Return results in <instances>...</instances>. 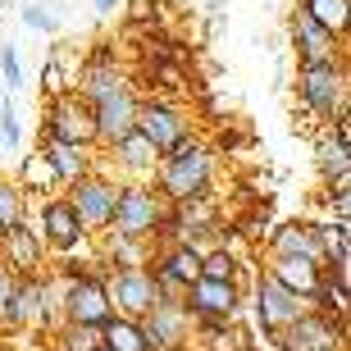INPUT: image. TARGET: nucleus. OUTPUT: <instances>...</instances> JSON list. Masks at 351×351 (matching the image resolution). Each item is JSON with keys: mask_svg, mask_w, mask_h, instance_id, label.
<instances>
[{"mask_svg": "<svg viewBox=\"0 0 351 351\" xmlns=\"http://www.w3.org/2000/svg\"><path fill=\"white\" fill-rule=\"evenodd\" d=\"M14 182H19L23 192H51V187H60L41 151H37V156H27V160H23V178H14Z\"/></svg>", "mask_w": 351, "mask_h": 351, "instance_id": "nucleus-28", "label": "nucleus"}, {"mask_svg": "<svg viewBox=\"0 0 351 351\" xmlns=\"http://www.w3.org/2000/svg\"><path fill=\"white\" fill-rule=\"evenodd\" d=\"M137 324H142L146 351H182L192 333V311L182 306V297H160Z\"/></svg>", "mask_w": 351, "mask_h": 351, "instance_id": "nucleus-8", "label": "nucleus"}, {"mask_svg": "<svg viewBox=\"0 0 351 351\" xmlns=\"http://www.w3.org/2000/svg\"><path fill=\"white\" fill-rule=\"evenodd\" d=\"M101 237V256L96 261L110 269H137V265H151V242H137V237H119V233H96Z\"/></svg>", "mask_w": 351, "mask_h": 351, "instance_id": "nucleus-22", "label": "nucleus"}, {"mask_svg": "<svg viewBox=\"0 0 351 351\" xmlns=\"http://www.w3.org/2000/svg\"><path fill=\"white\" fill-rule=\"evenodd\" d=\"M182 306L206 328H228L242 311V283L237 278H196L182 287Z\"/></svg>", "mask_w": 351, "mask_h": 351, "instance_id": "nucleus-5", "label": "nucleus"}, {"mask_svg": "<svg viewBox=\"0 0 351 351\" xmlns=\"http://www.w3.org/2000/svg\"><path fill=\"white\" fill-rule=\"evenodd\" d=\"M315 165H319L324 182L351 173V114L328 119V132L319 137V146H315Z\"/></svg>", "mask_w": 351, "mask_h": 351, "instance_id": "nucleus-19", "label": "nucleus"}, {"mask_svg": "<svg viewBox=\"0 0 351 351\" xmlns=\"http://www.w3.org/2000/svg\"><path fill=\"white\" fill-rule=\"evenodd\" d=\"M27 219V192L14 178H0V237Z\"/></svg>", "mask_w": 351, "mask_h": 351, "instance_id": "nucleus-27", "label": "nucleus"}, {"mask_svg": "<svg viewBox=\"0 0 351 351\" xmlns=\"http://www.w3.org/2000/svg\"><path fill=\"white\" fill-rule=\"evenodd\" d=\"M46 137H55V142H73V146H96V132H91V105L82 101L78 91H60V96L46 105Z\"/></svg>", "mask_w": 351, "mask_h": 351, "instance_id": "nucleus-15", "label": "nucleus"}, {"mask_svg": "<svg viewBox=\"0 0 351 351\" xmlns=\"http://www.w3.org/2000/svg\"><path fill=\"white\" fill-rule=\"evenodd\" d=\"M41 156H46V165H51V173H55V182H60V187H69V182H78L82 173L96 169L91 146H73V142H55V137H46Z\"/></svg>", "mask_w": 351, "mask_h": 351, "instance_id": "nucleus-20", "label": "nucleus"}, {"mask_svg": "<svg viewBox=\"0 0 351 351\" xmlns=\"http://www.w3.org/2000/svg\"><path fill=\"white\" fill-rule=\"evenodd\" d=\"M60 351H101V328L91 324H60Z\"/></svg>", "mask_w": 351, "mask_h": 351, "instance_id": "nucleus-29", "label": "nucleus"}, {"mask_svg": "<svg viewBox=\"0 0 351 351\" xmlns=\"http://www.w3.org/2000/svg\"><path fill=\"white\" fill-rule=\"evenodd\" d=\"M151 182H156V192L165 196L169 206L201 201V196H210V182H215V151H210L206 142L187 137V142H178L173 151L160 156Z\"/></svg>", "mask_w": 351, "mask_h": 351, "instance_id": "nucleus-1", "label": "nucleus"}, {"mask_svg": "<svg viewBox=\"0 0 351 351\" xmlns=\"http://www.w3.org/2000/svg\"><path fill=\"white\" fill-rule=\"evenodd\" d=\"M123 82H128V73H123V69L114 64V60H91L87 69H82V78H78V96L82 101H101V96H110V91H119L123 87Z\"/></svg>", "mask_w": 351, "mask_h": 351, "instance_id": "nucleus-24", "label": "nucleus"}, {"mask_svg": "<svg viewBox=\"0 0 351 351\" xmlns=\"http://www.w3.org/2000/svg\"><path fill=\"white\" fill-rule=\"evenodd\" d=\"M201 278H237V256L228 247H206L201 251Z\"/></svg>", "mask_w": 351, "mask_h": 351, "instance_id": "nucleus-30", "label": "nucleus"}, {"mask_svg": "<svg viewBox=\"0 0 351 351\" xmlns=\"http://www.w3.org/2000/svg\"><path fill=\"white\" fill-rule=\"evenodd\" d=\"M283 256H301V261H319V265H324V251H319L315 223H278V228H274L269 261H283Z\"/></svg>", "mask_w": 351, "mask_h": 351, "instance_id": "nucleus-21", "label": "nucleus"}, {"mask_svg": "<svg viewBox=\"0 0 351 351\" xmlns=\"http://www.w3.org/2000/svg\"><path fill=\"white\" fill-rule=\"evenodd\" d=\"M0 261L10 265L19 278L46 269V242H41V233L32 228V219H23L19 228H10V233L0 237Z\"/></svg>", "mask_w": 351, "mask_h": 351, "instance_id": "nucleus-17", "label": "nucleus"}, {"mask_svg": "<svg viewBox=\"0 0 351 351\" xmlns=\"http://www.w3.org/2000/svg\"><path fill=\"white\" fill-rule=\"evenodd\" d=\"M132 128H137L146 142L165 156V151H173L178 142H187V137H192V119H187V110H182V105L142 101V105H137V123H132Z\"/></svg>", "mask_w": 351, "mask_h": 351, "instance_id": "nucleus-13", "label": "nucleus"}, {"mask_svg": "<svg viewBox=\"0 0 351 351\" xmlns=\"http://www.w3.org/2000/svg\"><path fill=\"white\" fill-rule=\"evenodd\" d=\"M101 347L105 351H146L142 324L137 319H123V315H110L101 324Z\"/></svg>", "mask_w": 351, "mask_h": 351, "instance_id": "nucleus-25", "label": "nucleus"}, {"mask_svg": "<svg viewBox=\"0 0 351 351\" xmlns=\"http://www.w3.org/2000/svg\"><path fill=\"white\" fill-rule=\"evenodd\" d=\"M110 297H105V274H73L60 278V319L64 324H91L101 328L110 319Z\"/></svg>", "mask_w": 351, "mask_h": 351, "instance_id": "nucleus-6", "label": "nucleus"}, {"mask_svg": "<svg viewBox=\"0 0 351 351\" xmlns=\"http://www.w3.org/2000/svg\"><path fill=\"white\" fill-rule=\"evenodd\" d=\"M265 269H269L283 287H292L297 297H311L315 287H319V278H324V265H319V261H301V256H283V261H269Z\"/></svg>", "mask_w": 351, "mask_h": 351, "instance_id": "nucleus-23", "label": "nucleus"}, {"mask_svg": "<svg viewBox=\"0 0 351 351\" xmlns=\"http://www.w3.org/2000/svg\"><path fill=\"white\" fill-rule=\"evenodd\" d=\"M105 297H110V311L114 315H123V319H142V315L160 301V292H156L151 269L137 265V269H110L105 274Z\"/></svg>", "mask_w": 351, "mask_h": 351, "instance_id": "nucleus-11", "label": "nucleus"}, {"mask_svg": "<svg viewBox=\"0 0 351 351\" xmlns=\"http://www.w3.org/2000/svg\"><path fill=\"white\" fill-rule=\"evenodd\" d=\"M105 151L114 160V173H123V182H151V173H156V165H160V151L146 142L137 128L123 132L119 142H110Z\"/></svg>", "mask_w": 351, "mask_h": 351, "instance_id": "nucleus-18", "label": "nucleus"}, {"mask_svg": "<svg viewBox=\"0 0 351 351\" xmlns=\"http://www.w3.org/2000/svg\"><path fill=\"white\" fill-rule=\"evenodd\" d=\"M137 105H142V96L132 91V82H123L119 91H110V96H101V101H91V132H96V146H110V142H119L123 132H132Z\"/></svg>", "mask_w": 351, "mask_h": 351, "instance_id": "nucleus-14", "label": "nucleus"}, {"mask_svg": "<svg viewBox=\"0 0 351 351\" xmlns=\"http://www.w3.org/2000/svg\"><path fill=\"white\" fill-rule=\"evenodd\" d=\"M0 91H5V87H0Z\"/></svg>", "mask_w": 351, "mask_h": 351, "instance_id": "nucleus-36", "label": "nucleus"}, {"mask_svg": "<svg viewBox=\"0 0 351 351\" xmlns=\"http://www.w3.org/2000/svg\"><path fill=\"white\" fill-rule=\"evenodd\" d=\"M14 287H19V274L0 261V328H5V315H10V301H14Z\"/></svg>", "mask_w": 351, "mask_h": 351, "instance_id": "nucleus-34", "label": "nucleus"}, {"mask_svg": "<svg viewBox=\"0 0 351 351\" xmlns=\"http://www.w3.org/2000/svg\"><path fill=\"white\" fill-rule=\"evenodd\" d=\"M101 351H105V347H101Z\"/></svg>", "mask_w": 351, "mask_h": 351, "instance_id": "nucleus-37", "label": "nucleus"}, {"mask_svg": "<svg viewBox=\"0 0 351 351\" xmlns=\"http://www.w3.org/2000/svg\"><path fill=\"white\" fill-rule=\"evenodd\" d=\"M301 10L311 14L319 27H328L333 37H347V19H351V0H301Z\"/></svg>", "mask_w": 351, "mask_h": 351, "instance_id": "nucleus-26", "label": "nucleus"}, {"mask_svg": "<svg viewBox=\"0 0 351 351\" xmlns=\"http://www.w3.org/2000/svg\"><path fill=\"white\" fill-rule=\"evenodd\" d=\"M0 87L14 91V87H23V60H19V46H0Z\"/></svg>", "mask_w": 351, "mask_h": 351, "instance_id": "nucleus-32", "label": "nucleus"}, {"mask_svg": "<svg viewBox=\"0 0 351 351\" xmlns=\"http://www.w3.org/2000/svg\"><path fill=\"white\" fill-rule=\"evenodd\" d=\"M0 146L5 151H19L23 146V123H19V110H14V101L0 91Z\"/></svg>", "mask_w": 351, "mask_h": 351, "instance_id": "nucleus-31", "label": "nucleus"}, {"mask_svg": "<svg viewBox=\"0 0 351 351\" xmlns=\"http://www.w3.org/2000/svg\"><path fill=\"white\" fill-rule=\"evenodd\" d=\"M60 324H64L60 319V278H51L46 269L19 278L5 328H46V333H55Z\"/></svg>", "mask_w": 351, "mask_h": 351, "instance_id": "nucleus-3", "label": "nucleus"}, {"mask_svg": "<svg viewBox=\"0 0 351 351\" xmlns=\"http://www.w3.org/2000/svg\"><path fill=\"white\" fill-rule=\"evenodd\" d=\"M306 311H311L306 297H297L292 287H283L269 269L256 278V324L265 328V338H278V333H283L292 319H301Z\"/></svg>", "mask_w": 351, "mask_h": 351, "instance_id": "nucleus-10", "label": "nucleus"}, {"mask_svg": "<svg viewBox=\"0 0 351 351\" xmlns=\"http://www.w3.org/2000/svg\"><path fill=\"white\" fill-rule=\"evenodd\" d=\"M347 60H328V64H301L297 69V101L315 119H338L347 114Z\"/></svg>", "mask_w": 351, "mask_h": 351, "instance_id": "nucleus-4", "label": "nucleus"}, {"mask_svg": "<svg viewBox=\"0 0 351 351\" xmlns=\"http://www.w3.org/2000/svg\"><path fill=\"white\" fill-rule=\"evenodd\" d=\"M69 206L78 215V223L87 228L91 237L105 233L110 219H114V201H119V178H105V173H82L78 182H69Z\"/></svg>", "mask_w": 351, "mask_h": 351, "instance_id": "nucleus-7", "label": "nucleus"}, {"mask_svg": "<svg viewBox=\"0 0 351 351\" xmlns=\"http://www.w3.org/2000/svg\"><path fill=\"white\" fill-rule=\"evenodd\" d=\"M23 23L32 27V32H55V14L41 5V0H27L23 5Z\"/></svg>", "mask_w": 351, "mask_h": 351, "instance_id": "nucleus-33", "label": "nucleus"}, {"mask_svg": "<svg viewBox=\"0 0 351 351\" xmlns=\"http://www.w3.org/2000/svg\"><path fill=\"white\" fill-rule=\"evenodd\" d=\"M165 215H169V201L156 192V182H119L110 233L137 237V242H156L160 228H165Z\"/></svg>", "mask_w": 351, "mask_h": 351, "instance_id": "nucleus-2", "label": "nucleus"}, {"mask_svg": "<svg viewBox=\"0 0 351 351\" xmlns=\"http://www.w3.org/2000/svg\"><path fill=\"white\" fill-rule=\"evenodd\" d=\"M274 342L283 351H347V319H328L319 311H306Z\"/></svg>", "mask_w": 351, "mask_h": 351, "instance_id": "nucleus-12", "label": "nucleus"}, {"mask_svg": "<svg viewBox=\"0 0 351 351\" xmlns=\"http://www.w3.org/2000/svg\"><path fill=\"white\" fill-rule=\"evenodd\" d=\"M114 5H119V0H91V10L101 14V19H105V14H114Z\"/></svg>", "mask_w": 351, "mask_h": 351, "instance_id": "nucleus-35", "label": "nucleus"}, {"mask_svg": "<svg viewBox=\"0 0 351 351\" xmlns=\"http://www.w3.org/2000/svg\"><path fill=\"white\" fill-rule=\"evenodd\" d=\"M32 228L41 233L46 251H55V256H73L78 247L91 242V233L78 223V215L69 206V196H46L41 210H37V219H32Z\"/></svg>", "mask_w": 351, "mask_h": 351, "instance_id": "nucleus-9", "label": "nucleus"}, {"mask_svg": "<svg viewBox=\"0 0 351 351\" xmlns=\"http://www.w3.org/2000/svg\"><path fill=\"white\" fill-rule=\"evenodd\" d=\"M287 32H292V51H297L301 64H328V60H342V37H333L328 27H319L301 5L292 10V19H287Z\"/></svg>", "mask_w": 351, "mask_h": 351, "instance_id": "nucleus-16", "label": "nucleus"}]
</instances>
